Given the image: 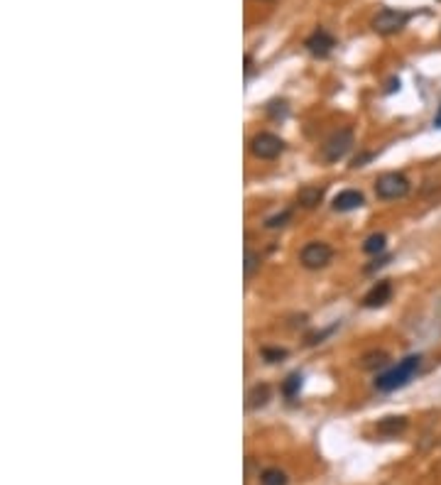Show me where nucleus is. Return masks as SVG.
<instances>
[{"instance_id": "obj_1", "label": "nucleus", "mask_w": 441, "mask_h": 485, "mask_svg": "<svg viewBox=\"0 0 441 485\" xmlns=\"http://www.w3.org/2000/svg\"><path fill=\"white\" fill-rule=\"evenodd\" d=\"M419 368H422V356H407L402 363H397L392 370L380 375V378L375 380V387H378L380 392L400 390V387L412 382V378L419 373Z\"/></svg>"}, {"instance_id": "obj_2", "label": "nucleus", "mask_w": 441, "mask_h": 485, "mask_svg": "<svg viewBox=\"0 0 441 485\" xmlns=\"http://www.w3.org/2000/svg\"><path fill=\"white\" fill-rule=\"evenodd\" d=\"M375 194L380 199L392 201V199H402L409 194V179L400 172H385L375 179Z\"/></svg>"}, {"instance_id": "obj_3", "label": "nucleus", "mask_w": 441, "mask_h": 485, "mask_svg": "<svg viewBox=\"0 0 441 485\" xmlns=\"http://www.w3.org/2000/svg\"><path fill=\"white\" fill-rule=\"evenodd\" d=\"M407 20H409L407 12L395 10V8H383V10L373 17V23L370 25H373V30L378 34H395L407 25Z\"/></svg>"}, {"instance_id": "obj_4", "label": "nucleus", "mask_w": 441, "mask_h": 485, "mask_svg": "<svg viewBox=\"0 0 441 485\" xmlns=\"http://www.w3.org/2000/svg\"><path fill=\"white\" fill-rule=\"evenodd\" d=\"M351 147H353V130L343 128L326 140L324 147H321V157H324V162H338L341 157L348 155Z\"/></svg>"}, {"instance_id": "obj_5", "label": "nucleus", "mask_w": 441, "mask_h": 485, "mask_svg": "<svg viewBox=\"0 0 441 485\" xmlns=\"http://www.w3.org/2000/svg\"><path fill=\"white\" fill-rule=\"evenodd\" d=\"M331 257H334V250H331V246H326V243H319V240H314V243H307V246L302 248V252H299V262H302L307 270L326 268V265L331 262Z\"/></svg>"}, {"instance_id": "obj_6", "label": "nucleus", "mask_w": 441, "mask_h": 485, "mask_svg": "<svg viewBox=\"0 0 441 485\" xmlns=\"http://www.w3.org/2000/svg\"><path fill=\"white\" fill-rule=\"evenodd\" d=\"M285 150V142L272 133H257L250 140V152L257 160H277Z\"/></svg>"}, {"instance_id": "obj_7", "label": "nucleus", "mask_w": 441, "mask_h": 485, "mask_svg": "<svg viewBox=\"0 0 441 485\" xmlns=\"http://www.w3.org/2000/svg\"><path fill=\"white\" fill-rule=\"evenodd\" d=\"M304 47L309 50V54L319 56V59H324V56H329L331 52H334L336 39H334V34L326 32L324 28H319V30H314V32L309 34L307 45H304Z\"/></svg>"}, {"instance_id": "obj_8", "label": "nucleus", "mask_w": 441, "mask_h": 485, "mask_svg": "<svg viewBox=\"0 0 441 485\" xmlns=\"http://www.w3.org/2000/svg\"><path fill=\"white\" fill-rule=\"evenodd\" d=\"M390 297H392V285L387 279H380L378 285L370 287V292L363 297V307H368V309L383 307L385 301H390Z\"/></svg>"}, {"instance_id": "obj_9", "label": "nucleus", "mask_w": 441, "mask_h": 485, "mask_svg": "<svg viewBox=\"0 0 441 485\" xmlns=\"http://www.w3.org/2000/svg\"><path fill=\"white\" fill-rule=\"evenodd\" d=\"M365 204L363 194L356 189H346L341 191L338 196L334 199V211H341V213H348V211H356V208H361Z\"/></svg>"}, {"instance_id": "obj_10", "label": "nucleus", "mask_w": 441, "mask_h": 485, "mask_svg": "<svg viewBox=\"0 0 441 485\" xmlns=\"http://www.w3.org/2000/svg\"><path fill=\"white\" fill-rule=\"evenodd\" d=\"M297 201H299V206L302 208H316L321 201H324V189L321 186H314V184H307L299 189L297 194Z\"/></svg>"}, {"instance_id": "obj_11", "label": "nucleus", "mask_w": 441, "mask_h": 485, "mask_svg": "<svg viewBox=\"0 0 441 485\" xmlns=\"http://www.w3.org/2000/svg\"><path fill=\"white\" fill-rule=\"evenodd\" d=\"M405 429H407V417H385L380 419L378 427H375V431L380 436H397L402 434Z\"/></svg>"}, {"instance_id": "obj_12", "label": "nucleus", "mask_w": 441, "mask_h": 485, "mask_svg": "<svg viewBox=\"0 0 441 485\" xmlns=\"http://www.w3.org/2000/svg\"><path fill=\"white\" fill-rule=\"evenodd\" d=\"M248 405H250L252 409L255 407H263V405H268V400H270V387L268 385H255L250 390V395H248Z\"/></svg>"}, {"instance_id": "obj_13", "label": "nucleus", "mask_w": 441, "mask_h": 485, "mask_svg": "<svg viewBox=\"0 0 441 485\" xmlns=\"http://www.w3.org/2000/svg\"><path fill=\"white\" fill-rule=\"evenodd\" d=\"M260 483L263 485H287V473L279 468H268L260 475Z\"/></svg>"}, {"instance_id": "obj_14", "label": "nucleus", "mask_w": 441, "mask_h": 485, "mask_svg": "<svg viewBox=\"0 0 441 485\" xmlns=\"http://www.w3.org/2000/svg\"><path fill=\"white\" fill-rule=\"evenodd\" d=\"M302 375L299 373H294V375H290V378L285 380V385H282V395L285 397H294V395H299V390H302Z\"/></svg>"}, {"instance_id": "obj_15", "label": "nucleus", "mask_w": 441, "mask_h": 485, "mask_svg": "<svg viewBox=\"0 0 441 485\" xmlns=\"http://www.w3.org/2000/svg\"><path fill=\"white\" fill-rule=\"evenodd\" d=\"M383 365H387V353L373 351V353H368V356H363V368L373 370V368H383Z\"/></svg>"}, {"instance_id": "obj_16", "label": "nucleus", "mask_w": 441, "mask_h": 485, "mask_svg": "<svg viewBox=\"0 0 441 485\" xmlns=\"http://www.w3.org/2000/svg\"><path fill=\"white\" fill-rule=\"evenodd\" d=\"M383 248H385V233H375V235H370V238L363 243V250L368 252V255H375V252H383Z\"/></svg>"}, {"instance_id": "obj_17", "label": "nucleus", "mask_w": 441, "mask_h": 485, "mask_svg": "<svg viewBox=\"0 0 441 485\" xmlns=\"http://www.w3.org/2000/svg\"><path fill=\"white\" fill-rule=\"evenodd\" d=\"M260 268V255H255L252 250H246V279H250Z\"/></svg>"}, {"instance_id": "obj_18", "label": "nucleus", "mask_w": 441, "mask_h": 485, "mask_svg": "<svg viewBox=\"0 0 441 485\" xmlns=\"http://www.w3.org/2000/svg\"><path fill=\"white\" fill-rule=\"evenodd\" d=\"M290 218H292V211H282V213H277V216L268 218V221H265V226H268V228H282V226H285Z\"/></svg>"}, {"instance_id": "obj_19", "label": "nucleus", "mask_w": 441, "mask_h": 485, "mask_svg": "<svg viewBox=\"0 0 441 485\" xmlns=\"http://www.w3.org/2000/svg\"><path fill=\"white\" fill-rule=\"evenodd\" d=\"M263 358L268 363H279L282 358H287L285 348H263Z\"/></svg>"}, {"instance_id": "obj_20", "label": "nucleus", "mask_w": 441, "mask_h": 485, "mask_svg": "<svg viewBox=\"0 0 441 485\" xmlns=\"http://www.w3.org/2000/svg\"><path fill=\"white\" fill-rule=\"evenodd\" d=\"M285 113H287V103H285V100H279V103L275 100V103H270V116H272V118L285 116Z\"/></svg>"}, {"instance_id": "obj_21", "label": "nucleus", "mask_w": 441, "mask_h": 485, "mask_svg": "<svg viewBox=\"0 0 441 485\" xmlns=\"http://www.w3.org/2000/svg\"><path fill=\"white\" fill-rule=\"evenodd\" d=\"M373 152H363V155H358V157H353V162H351V167L353 169H356V167H363V164H365V162H368V160H373Z\"/></svg>"}, {"instance_id": "obj_22", "label": "nucleus", "mask_w": 441, "mask_h": 485, "mask_svg": "<svg viewBox=\"0 0 441 485\" xmlns=\"http://www.w3.org/2000/svg\"><path fill=\"white\" fill-rule=\"evenodd\" d=\"M434 125L436 128H441V108H439V113H436V118H434Z\"/></svg>"}]
</instances>
